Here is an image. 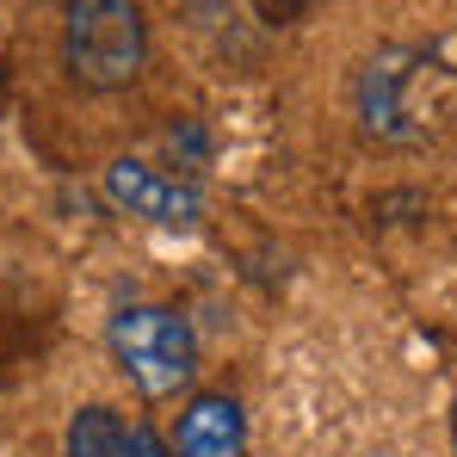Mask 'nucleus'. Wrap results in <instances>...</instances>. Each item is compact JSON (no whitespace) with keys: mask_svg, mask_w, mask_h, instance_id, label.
<instances>
[{"mask_svg":"<svg viewBox=\"0 0 457 457\" xmlns=\"http://www.w3.org/2000/svg\"><path fill=\"white\" fill-rule=\"evenodd\" d=\"M452 445H457V395H452Z\"/></svg>","mask_w":457,"mask_h":457,"instance_id":"8","label":"nucleus"},{"mask_svg":"<svg viewBox=\"0 0 457 457\" xmlns=\"http://www.w3.org/2000/svg\"><path fill=\"white\" fill-rule=\"evenodd\" d=\"M105 346H112V365L149 402H167L198 378V334L167 303H124L105 321Z\"/></svg>","mask_w":457,"mask_h":457,"instance_id":"3","label":"nucleus"},{"mask_svg":"<svg viewBox=\"0 0 457 457\" xmlns=\"http://www.w3.org/2000/svg\"><path fill=\"white\" fill-rule=\"evenodd\" d=\"M99 192H105V204L118 217H137L149 228H198L204 223V192L192 179H179V173H161L149 161H137V154L105 161Z\"/></svg>","mask_w":457,"mask_h":457,"instance_id":"4","label":"nucleus"},{"mask_svg":"<svg viewBox=\"0 0 457 457\" xmlns=\"http://www.w3.org/2000/svg\"><path fill=\"white\" fill-rule=\"evenodd\" d=\"M62 62L87 93H118L149 62V19L137 0H69L62 6Z\"/></svg>","mask_w":457,"mask_h":457,"instance_id":"2","label":"nucleus"},{"mask_svg":"<svg viewBox=\"0 0 457 457\" xmlns=\"http://www.w3.org/2000/svg\"><path fill=\"white\" fill-rule=\"evenodd\" d=\"M62 452L69 457H173L154 439L149 420H130V414H118L112 402H87V408L69 414Z\"/></svg>","mask_w":457,"mask_h":457,"instance_id":"6","label":"nucleus"},{"mask_svg":"<svg viewBox=\"0 0 457 457\" xmlns=\"http://www.w3.org/2000/svg\"><path fill=\"white\" fill-rule=\"evenodd\" d=\"M173 457H247V408L228 389H198L179 408Z\"/></svg>","mask_w":457,"mask_h":457,"instance_id":"5","label":"nucleus"},{"mask_svg":"<svg viewBox=\"0 0 457 457\" xmlns=\"http://www.w3.org/2000/svg\"><path fill=\"white\" fill-rule=\"evenodd\" d=\"M359 130L389 149H414L457 118V69L427 44H389L353 80Z\"/></svg>","mask_w":457,"mask_h":457,"instance_id":"1","label":"nucleus"},{"mask_svg":"<svg viewBox=\"0 0 457 457\" xmlns=\"http://www.w3.org/2000/svg\"><path fill=\"white\" fill-rule=\"evenodd\" d=\"M315 0H253V12L266 19V25H291L297 12H309Z\"/></svg>","mask_w":457,"mask_h":457,"instance_id":"7","label":"nucleus"}]
</instances>
